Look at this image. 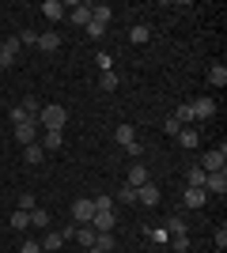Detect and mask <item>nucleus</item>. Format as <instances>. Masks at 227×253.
I'll return each instance as SVG.
<instances>
[{
    "mask_svg": "<svg viewBox=\"0 0 227 253\" xmlns=\"http://www.w3.org/2000/svg\"><path fill=\"white\" fill-rule=\"evenodd\" d=\"M205 193H220V197L227 193V174L224 170H220V174H205Z\"/></svg>",
    "mask_w": 227,
    "mask_h": 253,
    "instance_id": "9b49d317",
    "label": "nucleus"
},
{
    "mask_svg": "<svg viewBox=\"0 0 227 253\" xmlns=\"http://www.w3.org/2000/svg\"><path fill=\"white\" fill-rule=\"evenodd\" d=\"M72 238H76L80 246H84V250H91V246H95V231H91L87 223H84V227H76V231H72Z\"/></svg>",
    "mask_w": 227,
    "mask_h": 253,
    "instance_id": "f3484780",
    "label": "nucleus"
},
{
    "mask_svg": "<svg viewBox=\"0 0 227 253\" xmlns=\"http://www.w3.org/2000/svg\"><path fill=\"white\" fill-rule=\"evenodd\" d=\"M208 84H212V87L227 84V68H224V64H212V68H208Z\"/></svg>",
    "mask_w": 227,
    "mask_h": 253,
    "instance_id": "6ab92c4d",
    "label": "nucleus"
},
{
    "mask_svg": "<svg viewBox=\"0 0 227 253\" xmlns=\"http://www.w3.org/2000/svg\"><path fill=\"white\" fill-rule=\"evenodd\" d=\"M38 11H42V15H45L49 23H57V19H65V15H68V8L61 4V0H45V4H42Z\"/></svg>",
    "mask_w": 227,
    "mask_h": 253,
    "instance_id": "1a4fd4ad",
    "label": "nucleus"
},
{
    "mask_svg": "<svg viewBox=\"0 0 227 253\" xmlns=\"http://www.w3.org/2000/svg\"><path fill=\"white\" fill-rule=\"evenodd\" d=\"M91 215H95V201H91V197H80V201L72 204V219L76 223H91Z\"/></svg>",
    "mask_w": 227,
    "mask_h": 253,
    "instance_id": "20e7f679",
    "label": "nucleus"
},
{
    "mask_svg": "<svg viewBox=\"0 0 227 253\" xmlns=\"http://www.w3.org/2000/svg\"><path fill=\"white\" fill-rule=\"evenodd\" d=\"M19 110H23L27 117H34V121H38V114H42V106H38V98H23V102H19Z\"/></svg>",
    "mask_w": 227,
    "mask_h": 253,
    "instance_id": "393cba45",
    "label": "nucleus"
},
{
    "mask_svg": "<svg viewBox=\"0 0 227 253\" xmlns=\"http://www.w3.org/2000/svg\"><path fill=\"white\" fill-rule=\"evenodd\" d=\"M167 234H171V238L174 234H185V223L182 219H167Z\"/></svg>",
    "mask_w": 227,
    "mask_h": 253,
    "instance_id": "72a5a7b5",
    "label": "nucleus"
},
{
    "mask_svg": "<svg viewBox=\"0 0 227 253\" xmlns=\"http://www.w3.org/2000/svg\"><path fill=\"white\" fill-rule=\"evenodd\" d=\"M174 121H178L182 128L193 125V121H197V117H193V102H182V106H178V110H174Z\"/></svg>",
    "mask_w": 227,
    "mask_h": 253,
    "instance_id": "2eb2a0df",
    "label": "nucleus"
},
{
    "mask_svg": "<svg viewBox=\"0 0 227 253\" xmlns=\"http://www.w3.org/2000/svg\"><path fill=\"white\" fill-rule=\"evenodd\" d=\"M136 204H159V185H155V181H144L140 189H136Z\"/></svg>",
    "mask_w": 227,
    "mask_h": 253,
    "instance_id": "6e6552de",
    "label": "nucleus"
},
{
    "mask_svg": "<svg viewBox=\"0 0 227 253\" xmlns=\"http://www.w3.org/2000/svg\"><path fill=\"white\" fill-rule=\"evenodd\" d=\"M11 227H15V231H27V227H31V211H11Z\"/></svg>",
    "mask_w": 227,
    "mask_h": 253,
    "instance_id": "b1692460",
    "label": "nucleus"
},
{
    "mask_svg": "<svg viewBox=\"0 0 227 253\" xmlns=\"http://www.w3.org/2000/svg\"><path fill=\"white\" fill-rule=\"evenodd\" d=\"M15 140H19L23 148H27V144H38V121H23V125H15Z\"/></svg>",
    "mask_w": 227,
    "mask_h": 253,
    "instance_id": "39448f33",
    "label": "nucleus"
},
{
    "mask_svg": "<svg viewBox=\"0 0 227 253\" xmlns=\"http://www.w3.org/2000/svg\"><path fill=\"white\" fill-rule=\"evenodd\" d=\"M65 121H68V110L61 102L42 106V114H38V125H42L45 132H65Z\"/></svg>",
    "mask_w": 227,
    "mask_h": 253,
    "instance_id": "f257e3e1",
    "label": "nucleus"
},
{
    "mask_svg": "<svg viewBox=\"0 0 227 253\" xmlns=\"http://www.w3.org/2000/svg\"><path fill=\"white\" fill-rule=\"evenodd\" d=\"M224 163H227V148H224V144H220L216 151H205L197 167L205 170V174H220V170H224Z\"/></svg>",
    "mask_w": 227,
    "mask_h": 253,
    "instance_id": "f03ea898",
    "label": "nucleus"
},
{
    "mask_svg": "<svg viewBox=\"0 0 227 253\" xmlns=\"http://www.w3.org/2000/svg\"><path fill=\"white\" fill-rule=\"evenodd\" d=\"M144 181H148V167H144V163H133V167H129V181H125V185L140 189Z\"/></svg>",
    "mask_w": 227,
    "mask_h": 253,
    "instance_id": "4468645a",
    "label": "nucleus"
},
{
    "mask_svg": "<svg viewBox=\"0 0 227 253\" xmlns=\"http://www.w3.org/2000/svg\"><path fill=\"white\" fill-rule=\"evenodd\" d=\"M23 159H27V163H34V167H38V163H42V159H45L42 144H27V148H23Z\"/></svg>",
    "mask_w": 227,
    "mask_h": 253,
    "instance_id": "aec40b11",
    "label": "nucleus"
},
{
    "mask_svg": "<svg viewBox=\"0 0 227 253\" xmlns=\"http://www.w3.org/2000/svg\"><path fill=\"white\" fill-rule=\"evenodd\" d=\"M87 227H91L95 234H114V227H118V215H114V211H95Z\"/></svg>",
    "mask_w": 227,
    "mask_h": 253,
    "instance_id": "7ed1b4c3",
    "label": "nucleus"
},
{
    "mask_svg": "<svg viewBox=\"0 0 227 253\" xmlns=\"http://www.w3.org/2000/svg\"><path fill=\"white\" fill-rule=\"evenodd\" d=\"M174 140H178L182 148H197V140H201V136H197L193 128H182V132H178V136H174Z\"/></svg>",
    "mask_w": 227,
    "mask_h": 253,
    "instance_id": "bb28decb",
    "label": "nucleus"
},
{
    "mask_svg": "<svg viewBox=\"0 0 227 253\" xmlns=\"http://www.w3.org/2000/svg\"><path fill=\"white\" fill-rule=\"evenodd\" d=\"M182 201H185V208H205V201H208V193H205V189H189V185H185V193H182Z\"/></svg>",
    "mask_w": 227,
    "mask_h": 253,
    "instance_id": "f8f14e48",
    "label": "nucleus"
},
{
    "mask_svg": "<svg viewBox=\"0 0 227 253\" xmlns=\"http://www.w3.org/2000/svg\"><path fill=\"white\" fill-rule=\"evenodd\" d=\"M114 204H136V189H133V185H121V189L114 193Z\"/></svg>",
    "mask_w": 227,
    "mask_h": 253,
    "instance_id": "412c9836",
    "label": "nucleus"
},
{
    "mask_svg": "<svg viewBox=\"0 0 227 253\" xmlns=\"http://www.w3.org/2000/svg\"><path fill=\"white\" fill-rule=\"evenodd\" d=\"M23 42L34 45V42H38V34H34V31H23V34H19V45H23Z\"/></svg>",
    "mask_w": 227,
    "mask_h": 253,
    "instance_id": "79ce46f5",
    "label": "nucleus"
},
{
    "mask_svg": "<svg viewBox=\"0 0 227 253\" xmlns=\"http://www.w3.org/2000/svg\"><path fill=\"white\" fill-rule=\"evenodd\" d=\"M171 246H174L178 253H185V250H189V238H185V234H174V238H171Z\"/></svg>",
    "mask_w": 227,
    "mask_h": 253,
    "instance_id": "c9c22d12",
    "label": "nucleus"
},
{
    "mask_svg": "<svg viewBox=\"0 0 227 253\" xmlns=\"http://www.w3.org/2000/svg\"><path fill=\"white\" fill-rule=\"evenodd\" d=\"M125 151H129L133 159H140V155H144V148H140V140H133V144H125Z\"/></svg>",
    "mask_w": 227,
    "mask_h": 253,
    "instance_id": "a19ab883",
    "label": "nucleus"
},
{
    "mask_svg": "<svg viewBox=\"0 0 227 253\" xmlns=\"http://www.w3.org/2000/svg\"><path fill=\"white\" fill-rule=\"evenodd\" d=\"M95 211H114V197H106V193L95 197Z\"/></svg>",
    "mask_w": 227,
    "mask_h": 253,
    "instance_id": "2f4dec72",
    "label": "nucleus"
},
{
    "mask_svg": "<svg viewBox=\"0 0 227 253\" xmlns=\"http://www.w3.org/2000/svg\"><path fill=\"white\" fill-rule=\"evenodd\" d=\"M129 42H133V45H148V42H151V27H144V23H136V27H133V31H129Z\"/></svg>",
    "mask_w": 227,
    "mask_h": 253,
    "instance_id": "dca6fc26",
    "label": "nucleus"
},
{
    "mask_svg": "<svg viewBox=\"0 0 227 253\" xmlns=\"http://www.w3.org/2000/svg\"><path fill=\"white\" fill-rule=\"evenodd\" d=\"M23 121H34V117H27L19 106H15V110H11V125H23Z\"/></svg>",
    "mask_w": 227,
    "mask_h": 253,
    "instance_id": "58836bf2",
    "label": "nucleus"
},
{
    "mask_svg": "<svg viewBox=\"0 0 227 253\" xmlns=\"http://www.w3.org/2000/svg\"><path fill=\"white\" fill-rule=\"evenodd\" d=\"M189 189H205V170L189 167Z\"/></svg>",
    "mask_w": 227,
    "mask_h": 253,
    "instance_id": "cd10ccee",
    "label": "nucleus"
},
{
    "mask_svg": "<svg viewBox=\"0 0 227 253\" xmlns=\"http://www.w3.org/2000/svg\"><path fill=\"white\" fill-rule=\"evenodd\" d=\"M68 19H72L76 27H87V23H91V4H72Z\"/></svg>",
    "mask_w": 227,
    "mask_h": 253,
    "instance_id": "ddd939ff",
    "label": "nucleus"
},
{
    "mask_svg": "<svg viewBox=\"0 0 227 253\" xmlns=\"http://www.w3.org/2000/svg\"><path fill=\"white\" fill-rule=\"evenodd\" d=\"M45 223H49V211H45V208H34L31 211V227H45Z\"/></svg>",
    "mask_w": 227,
    "mask_h": 253,
    "instance_id": "7c9ffc66",
    "label": "nucleus"
},
{
    "mask_svg": "<svg viewBox=\"0 0 227 253\" xmlns=\"http://www.w3.org/2000/svg\"><path fill=\"white\" fill-rule=\"evenodd\" d=\"M193 117L197 121H212L216 117V102L212 98H193Z\"/></svg>",
    "mask_w": 227,
    "mask_h": 253,
    "instance_id": "0eeeda50",
    "label": "nucleus"
},
{
    "mask_svg": "<svg viewBox=\"0 0 227 253\" xmlns=\"http://www.w3.org/2000/svg\"><path fill=\"white\" fill-rule=\"evenodd\" d=\"M61 144H65V136H61V132H45V136H42V151H57Z\"/></svg>",
    "mask_w": 227,
    "mask_h": 253,
    "instance_id": "4be33fe9",
    "label": "nucleus"
},
{
    "mask_svg": "<svg viewBox=\"0 0 227 253\" xmlns=\"http://www.w3.org/2000/svg\"><path fill=\"white\" fill-rule=\"evenodd\" d=\"M110 15H114V11H110L106 4H98V8H91V19H95V23H102V27L110 23Z\"/></svg>",
    "mask_w": 227,
    "mask_h": 253,
    "instance_id": "c756f323",
    "label": "nucleus"
},
{
    "mask_svg": "<svg viewBox=\"0 0 227 253\" xmlns=\"http://www.w3.org/2000/svg\"><path fill=\"white\" fill-rule=\"evenodd\" d=\"M148 238H151V242H171V234H167V227H155V231H148Z\"/></svg>",
    "mask_w": 227,
    "mask_h": 253,
    "instance_id": "473e14b6",
    "label": "nucleus"
},
{
    "mask_svg": "<svg viewBox=\"0 0 227 253\" xmlns=\"http://www.w3.org/2000/svg\"><path fill=\"white\" fill-rule=\"evenodd\" d=\"M34 45H38L42 53H53V49H61V34H57V31H42Z\"/></svg>",
    "mask_w": 227,
    "mask_h": 253,
    "instance_id": "9d476101",
    "label": "nucleus"
},
{
    "mask_svg": "<svg viewBox=\"0 0 227 253\" xmlns=\"http://www.w3.org/2000/svg\"><path fill=\"white\" fill-rule=\"evenodd\" d=\"M163 132H167V136H178V132H182V125H178L174 117H167V121H163Z\"/></svg>",
    "mask_w": 227,
    "mask_h": 253,
    "instance_id": "f704fd0d",
    "label": "nucleus"
},
{
    "mask_svg": "<svg viewBox=\"0 0 227 253\" xmlns=\"http://www.w3.org/2000/svg\"><path fill=\"white\" fill-rule=\"evenodd\" d=\"M114 140L125 148V144H133V140H136V128H133V125H118V128H114Z\"/></svg>",
    "mask_w": 227,
    "mask_h": 253,
    "instance_id": "a211bd4d",
    "label": "nucleus"
},
{
    "mask_svg": "<svg viewBox=\"0 0 227 253\" xmlns=\"http://www.w3.org/2000/svg\"><path fill=\"white\" fill-rule=\"evenodd\" d=\"M34 208H38L34 197H31V193H23V197H19V211H34Z\"/></svg>",
    "mask_w": 227,
    "mask_h": 253,
    "instance_id": "e433bc0d",
    "label": "nucleus"
},
{
    "mask_svg": "<svg viewBox=\"0 0 227 253\" xmlns=\"http://www.w3.org/2000/svg\"><path fill=\"white\" fill-rule=\"evenodd\" d=\"M95 253H110L114 250V234H95V246H91Z\"/></svg>",
    "mask_w": 227,
    "mask_h": 253,
    "instance_id": "5701e85b",
    "label": "nucleus"
},
{
    "mask_svg": "<svg viewBox=\"0 0 227 253\" xmlns=\"http://www.w3.org/2000/svg\"><path fill=\"white\" fill-rule=\"evenodd\" d=\"M216 250H227V227H216Z\"/></svg>",
    "mask_w": 227,
    "mask_h": 253,
    "instance_id": "ea45409f",
    "label": "nucleus"
},
{
    "mask_svg": "<svg viewBox=\"0 0 227 253\" xmlns=\"http://www.w3.org/2000/svg\"><path fill=\"white\" fill-rule=\"evenodd\" d=\"M87 34H91V38H102V34H106V27H102V23H95V19H91V23H87Z\"/></svg>",
    "mask_w": 227,
    "mask_h": 253,
    "instance_id": "4c0bfd02",
    "label": "nucleus"
},
{
    "mask_svg": "<svg viewBox=\"0 0 227 253\" xmlns=\"http://www.w3.org/2000/svg\"><path fill=\"white\" fill-rule=\"evenodd\" d=\"M19 253H45V250H42L38 242H23V250H19Z\"/></svg>",
    "mask_w": 227,
    "mask_h": 253,
    "instance_id": "37998d69",
    "label": "nucleus"
},
{
    "mask_svg": "<svg viewBox=\"0 0 227 253\" xmlns=\"http://www.w3.org/2000/svg\"><path fill=\"white\" fill-rule=\"evenodd\" d=\"M61 246H65V234H57V231H49V234H45V242H42V250L49 253V250H61Z\"/></svg>",
    "mask_w": 227,
    "mask_h": 253,
    "instance_id": "a878e982",
    "label": "nucleus"
},
{
    "mask_svg": "<svg viewBox=\"0 0 227 253\" xmlns=\"http://www.w3.org/2000/svg\"><path fill=\"white\" fill-rule=\"evenodd\" d=\"M15 57H19V38H8V42H0V68L15 64Z\"/></svg>",
    "mask_w": 227,
    "mask_h": 253,
    "instance_id": "423d86ee",
    "label": "nucleus"
},
{
    "mask_svg": "<svg viewBox=\"0 0 227 253\" xmlns=\"http://www.w3.org/2000/svg\"><path fill=\"white\" fill-rule=\"evenodd\" d=\"M98 87L102 91H118V72H102L98 76Z\"/></svg>",
    "mask_w": 227,
    "mask_h": 253,
    "instance_id": "c85d7f7f",
    "label": "nucleus"
}]
</instances>
